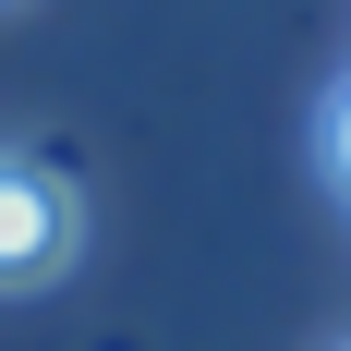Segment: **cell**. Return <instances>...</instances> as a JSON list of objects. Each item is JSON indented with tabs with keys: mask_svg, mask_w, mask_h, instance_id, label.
<instances>
[{
	"mask_svg": "<svg viewBox=\"0 0 351 351\" xmlns=\"http://www.w3.org/2000/svg\"><path fill=\"white\" fill-rule=\"evenodd\" d=\"M73 243H85V206H73V182L49 158H12L0 145V291H36L61 279Z\"/></svg>",
	"mask_w": 351,
	"mask_h": 351,
	"instance_id": "6da1fadb",
	"label": "cell"
},
{
	"mask_svg": "<svg viewBox=\"0 0 351 351\" xmlns=\"http://www.w3.org/2000/svg\"><path fill=\"white\" fill-rule=\"evenodd\" d=\"M327 170H339V194H351V85H339V109H327Z\"/></svg>",
	"mask_w": 351,
	"mask_h": 351,
	"instance_id": "7a4b0ae2",
	"label": "cell"
}]
</instances>
